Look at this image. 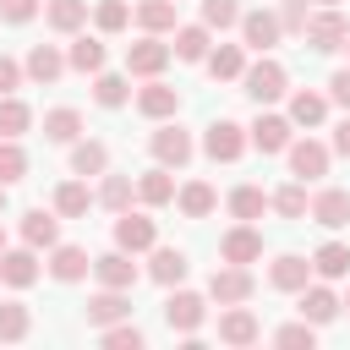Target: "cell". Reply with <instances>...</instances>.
I'll list each match as a JSON object with an SVG mask.
<instances>
[{
	"instance_id": "f546056e",
	"label": "cell",
	"mask_w": 350,
	"mask_h": 350,
	"mask_svg": "<svg viewBox=\"0 0 350 350\" xmlns=\"http://www.w3.org/2000/svg\"><path fill=\"white\" fill-rule=\"evenodd\" d=\"M104 170H109V148L98 137L71 142V175H104Z\"/></svg>"
},
{
	"instance_id": "8d00e7d4",
	"label": "cell",
	"mask_w": 350,
	"mask_h": 350,
	"mask_svg": "<svg viewBox=\"0 0 350 350\" xmlns=\"http://www.w3.org/2000/svg\"><path fill=\"white\" fill-rule=\"evenodd\" d=\"M27 328H33V312L22 301H0V339L16 345V339H27Z\"/></svg>"
},
{
	"instance_id": "ab89813d",
	"label": "cell",
	"mask_w": 350,
	"mask_h": 350,
	"mask_svg": "<svg viewBox=\"0 0 350 350\" xmlns=\"http://www.w3.org/2000/svg\"><path fill=\"white\" fill-rule=\"evenodd\" d=\"M33 126V109L22 104V98H11V93H0V137H22Z\"/></svg>"
},
{
	"instance_id": "ee69618b",
	"label": "cell",
	"mask_w": 350,
	"mask_h": 350,
	"mask_svg": "<svg viewBox=\"0 0 350 350\" xmlns=\"http://www.w3.org/2000/svg\"><path fill=\"white\" fill-rule=\"evenodd\" d=\"M27 175V153L16 148V137H0V180L11 186V180H22Z\"/></svg>"
},
{
	"instance_id": "4dcf8cb0",
	"label": "cell",
	"mask_w": 350,
	"mask_h": 350,
	"mask_svg": "<svg viewBox=\"0 0 350 350\" xmlns=\"http://www.w3.org/2000/svg\"><path fill=\"white\" fill-rule=\"evenodd\" d=\"M208 33H213L208 22H197V27H175V44H170L175 60H208V44H213Z\"/></svg>"
},
{
	"instance_id": "5bb4252c",
	"label": "cell",
	"mask_w": 350,
	"mask_h": 350,
	"mask_svg": "<svg viewBox=\"0 0 350 350\" xmlns=\"http://www.w3.org/2000/svg\"><path fill=\"white\" fill-rule=\"evenodd\" d=\"M38 279V246H16V252H0V284H11V290H27Z\"/></svg>"
},
{
	"instance_id": "60d3db41",
	"label": "cell",
	"mask_w": 350,
	"mask_h": 350,
	"mask_svg": "<svg viewBox=\"0 0 350 350\" xmlns=\"http://www.w3.org/2000/svg\"><path fill=\"white\" fill-rule=\"evenodd\" d=\"M93 98H98L104 109H120V104L131 98V88H126V77H115V71H98V77H93Z\"/></svg>"
},
{
	"instance_id": "ffe728a7",
	"label": "cell",
	"mask_w": 350,
	"mask_h": 350,
	"mask_svg": "<svg viewBox=\"0 0 350 350\" xmlns=\"http://www.w3.org/2000/svg\"><path fill=\"white\" fill-rule=\"evenodd\" d=\"M88 268H93V257L82 252V246H49V273L60 279V284H77V279H88Z\"/></svg>"
},
{
	"instance_id": "8fae6325",
	"label": "cell",
	"mask_w": 350,
	"mask_h": 350,
	"mask_svg": "<svg viewBox=\"0 0 350 350\" xmlns=\"http://www.w3.org/2000/svg\"><path fill=\"white\" fill-rule=\"evenodd\" d=\"M290 131H295L290 115H257V120H252V148H257V153H284V148L295 142Z\"/></svg>"
},
{
	"instance_id": "83f0119b",
	"label": "cell",
	"mask_w": 350,
	"mask_h": 350,
	"mask_svg": "<svg viewBox=\"0 0 350 350\" xmlns=\"http://www.w3.org/2000/svg\"><path fill=\"white\" fill-rule=\"evenodd\" d=\"M175 202H180V213H186V219H208V213L219 208V191H213L208 180H186V186L175 191Z\"/></svg>"
},
{
	"instance_id": "4fadbf2b",
	"label": "cell",
	"mask_w": 350,
	"mask_h": 350,
	"mask_svg": "<svg viewBox=\"0 0 350 350\" xmlns=\"http://www.w3.org/2000/svg\"><path fill=\"white\" fill-rule=\"evenodd\" d=\"M219 339L224 345H257L262 339V323H257V312L252 306H230V312H219Z\"/></svg>"
},
{
	"instance_id": "52a82bcc",
	"label": "cell",
	"mask_w": 350,
	"mask_h": 350,
	"mask_svg": "<svg viewBox=\"0 0 350 350\" xmlns=\"http://www.w3.org/2000/svg\"><path fill=\"white\" fill-rule=\"evenodd\" d=\"M284 153H290V175H295V180H317V175H328V159H334V148L317 142V137H301V142H290Z\"/></svg>"
},
{
	"instance_id": "db71d44e",
	"label": "cell",
	"mask_w": 350,
	"mask_h": 350,
	"mask_svg": "<svg viewBox=\"0 0 350 350\" xmlns=\"http://www.w3.org/2000/svg\"><path fill=\"white\" fill-rule=\"evenodd\" d=\"M0 213H5V180H0Z\"/></svg>"
},
{
	"instance_id": "f6af8a7d",
	"label": "cell",
	"mask_w": 350,
	"mask_h": 350,
	"mask_svg": "<svg viewBox=\"0 0 350 350\" xmlns=\"http://www.w3.org/2000/svg\"><path fill=\"white\" fill-rule=\"evenodd\" d=\"M126 22H131V5H126V0H104V5L93 11V27H98V33H120Z\"/></svg>"
},
{
	"instance_id": "ac0fdd59",
	"label": "cell",
	"mask_w": 350,
	"mask_h": 350,
	"mask_svg": "<svg viewBox=\"0 0 350 350\" xmlns=\"http://www.w3.org/2000/svg\"><path fill=\"white\" fill-rule=\"evenodd\" d=\"M93 273H98V284H109V290H131L137 284V262H131V252H104V257H93Z\"/></svg>"
},
{
	"instance_id": "c3c4849f",
	"label": "cell",
	"mask_w": 350,
	"mask_h": 350,
	"mask_svg": "<svg viewBox=\"0 0 350 350\" xmlns=\"http://www.w3.org/2000/svg\"><path fill=\"white\" fill-rule=\"evenodd\" d=\"M306 16H312L306 0H279V27L284 33H306Z\"/></svg>"
},
{
	"instance_id": "7c38bea8",
	"label": "cell",
	"mask_w": 350,
	"mask_h": 350,
	"mask_svg": "<svg viewBox=\"0 0 350 350\" xmlns=\"http://www.w3.org/2000/svg\"><path fill=\"white\" fill-rule=\"evenodd\" d=\"M148 148H153V159H159V164L180 170V164L191 159V131H180V126L170 120V126H159V131L148 137Z\"/></svg>"
},
{
	"instance_id": "f35d334b",
	"label": "cell",
	"mask_w": 350,
	"mask_h": 350,
	"mask_svg": "<svg viewBox=\"0 0 350 350\" xmlns=\"http://www.w3.org/2000/svg\"><path fill=\"white\" fill-rule=\"evenodd\" d=\"M88 22V0H49V27L55 33H77Z\"/></svg>"
},
{
	"instance_id": "9c48e42d",
	"label": "cell",
	"mask_w": 350,
	"mask_h": 350,
	"mask_svg": "<svg viewBox=\"0 0 350 350\" xmlns=\"http://www.w3.org/2000/svg\"><path fill=\"white\" fill-rule=\"evenodd\" d=\"M279 38H284V27H279V11H241V44H246V49L268 55Z\"/></svg>"
},
{
	"instance_id": "603a6c76",
	"label": "cell",
	"mask_w": 350,
	"mask_h": 350,
	"mask_svg": "<svg viewBox=\"0 0 350 350\" xmlns=\"http://www.w3.org/2000/svg\"><path fill=\"white\" fill-rule=\"evenodd\" d=\"M137 197H142L148 208H164V202H175V175H170V164H153V170H142V175H137Z\"/></svg>"
},
{
	"instance_id": "d590c367",
	"label": "cell",
	"mask_w": 350,
	"mask_h": 350,
	"mask_svg": "<svg viewBox=\"0 0 350 350\" xmlns=\"http://www.w3.org/2000/svg\"><path fill=\"white\" fill-rule=\"evenodd\" d=\"M88 208H93V191H88L82 180H66V186L55 191V213H60V219H82Z\"/></svg>"
},
{
	"instance_id": "4316f807",
	"label": "cell",
	"mask_w": 350,
	"mask_h": 350,
	"mask_svg": "<svg viewBox=\"0 0 350 350\" xmlns=\"http://www.w3.org/2000/svg\"><path fill=\"white\" fill-rule=\"evenodd\" d=\"M208 77H219V82H241V71H246V44H219V49H208Z\"/></svg>"
},
{
	"instance_id": "e0dca14e",
	"label": "cell",
	"mask_w": 350,
	"mask_h": 350,
	"mask_svg": "<svg viewBox=\"0 0 350 350\" xmlns=\"http://www.w3.org/2000/svg\"><path fill=\"white\" fill-rule=\"evenodd\" d=\"M312 219H317L323 230H345V224H350V191H345V186H323V191L312 197Z\"/></svg>"
},
{
	"instance_id": "7a4b0ae2",
	"label": "cell",
	"mask_w": 350,
	"mask_h": 350,
	"mask_svg": "<svg viewBox=\"0 0 350 350\" xmlns=\"http://www.w3.org/2000/svg\"><path fill=\"white\" fill-rule=\"evenodd\" d=\"M241 88H246V98H252V104H273V98H284L290 77H284V66H279V60H257V66H246V71H241Z\"/></svg>"
},
{
	"instance_id": "1f68e13d",
	"label": "cell",
	"mask_w": 350,
	"mask_h": 350,
	"mask_svg": "<svg viewBox=\"0 0 350 350\" xmlns=\"http://www.w3.org/2000/svg\"><path fill=\"white\" fill-rule=\"evenodd\" d=\"M66 66H71V71H82V77H88V71L98 77V71H104V44L82 33V38H77V44L66 49Z\"/></svg>"
},
{
	"instance_id": "7bdbcfd3",
	"label": "cell",
	"mask_w": 350,
	"mask_h": 350,
	"mask_svg": "<svg viewBox=\"0 0 350 350\" xmlns=\"http://www.w3.org/2000/svg\"><path fill=\"white\" fill-rule=\"evenodd\" d=\"M202 22L208 27H241V0H202Z\"/></svg>"
},
{
	"instance_id": "6f0895ef",
	"label": "cell",
	"mask_w": 350,
	"mask_h": 350,
	"mask_svg": "<svg viewBox=\"0 0 350 350\" xmlns=\"http://www.w3.org/2000/svg\"><path fill=\"white\" fill-rule=\"evenodd\" d=\"M345 55H350V38H345Z\"/></svg>"
},
{
	"instance_id": "bcb514c9",
	"label": "cell",
	"mask_w": 350,
	"mask_h": 350,
	"mask_svg": "<svg viewBox=\"0 0 350 350\" xmlns=\"http://www.w3.org/2000/svg\"><path fill=\"white\" fill-rule=\"evenodd\" d=\"M104 345H109V350H142V328H137L131 317H126V323H109V328H104Z\"/></svg>"
},
{
	"instance_id": "cb8c5ba5",
	"label": "cell",
	"mask_w": 350,
	"mask_h": 350,
	"mask_svg": "<svg viewBox=\"0 0 350 350\" xmlns=\"http://www.w3.org/2000/svg\"><path fill=\"white\" fill-rule=\"evenodd\" d=\"M22 241L38 246V252H49V246L60 241V219H55L49 208H27V213H22Z\"/></svg>"
},
{
	"instance_id": "b9f144b4",
	"label": "cell",
	"mask_w": 350,
	"mask_h": 350,
	"mask_svg": "<svg viewBox=\"0 0 350 350\" xmlns=\"http://www.w3.org/2000/svg\"><path fill=\"white\" fill-rule=\"evenodd\" d=\"M273 208H279L284 219H306V213H312V202H306V180L279 186V191H273Z\"/></svg>"
},
{
	"instance_id": "6da1fadb",
	"label": "cell",
	"mask_w": 350,
	"mask_h": 350,
	"mask_svg": "<svg viewBox=\"0 0 350 350\" xmlns=\"http://www.w3.org/2000/svg\"><path fill=\"white\" fill-rule=\"evenodd\" d=\"M306 49H317V55H328V49H345V38H350V22L334 11V5H323V11H312L306 16Z\"/></svg>"
},
{
	"instance_id": "11a10c76",
	"label": "cell",
	"mask_w": 350,
	"mask_h": 350,
	"mask_svg": "<svg viewBox=\"0 0 350 350\" xmlns=\"http://www.w3.org/2000/svg\"><path fill=\"white\" fill-rule=\"evenodd\" d=\"M0 252H5V230H0Z\"/></svg>"
},
{
	"instance_id": "3957f363",
	"label": "cell",
	"mask_w": 350,
	"mask_h": 350,
	"mask_svg": "<svg viewBox=\"0 0 350 350\" xmlns=\"http://www.w3.org/2000/svg\"><path fill=\"white\" fill-rule=\"evenodd\" d=\"M246 126H235V120H213L208 126V137H202V153L213 159V164H235L241 153H246Z\"/></svg>"
},
{
	"instance_id": "9a60e30c",
	"label": "cell",
	"mask_w": 350,
	"mask_h": 350,
	"mask_svg": "<svg viewBox=\"0 0 350 350\" xmlns=\"http://www.w3.org/2000/svg\"><path fill=\"white\" fill-rule=\"evenodd\" d=\"M268 284H273V290H284V295H301V290L312 284V262H306V257H295V252H284V257H273Z\"/></svg>"
},
{
	"instance_id": "836d02e7",
	"label": "cell",
	"mask_w": 350,
	"mask_h": 350,
	"mask_svg": "<svg viewBox=\"0 0 350 350\" xmlns=\"http://www.w3.org/2000/svg\"><path fill=\"white\" fill-rule=\"evenodd\" d=\"M262 208H273V197H268L262 186H235V191H230V213H235V219L252 224V219H262Z\"/></svg>"
},
{
	"instance_id": "30bf717a",
	"label": "cell",
	"mask_w": 350,
	"mask_h": 350,
	"mask_svg": "<svg viewBox=\"0 0 350 350\" xmlns=\"http://www.w3.org/2000/svg\"><path fill=\"white\" fill-rule=\"evenodd\" d=\"M219 257H224V262H241V268H246V262H257V257H262V230L241 219L235 230H224V241H219Z\"/></svg>"
},
{
	"instance_id": "9f6ffc18",
	"label": "cell",
	"mask_w": 350,
	"mask_h": 350,
	"mask_svg": "<svg viewBox=\"0 0 350 350\" xmlns=\"http://www.w3.org/2000/svg\"><path fill=\"white\" fill-rule=\"evenodd\" d=\"M345 312H350V295H345Z\"/></svg>"
},
{
	"instance_id": "44dd1931",
	"label": "cell",
	"mask_w": 350,
	"mask_h": 350,
	"mask_svg": "<svg viewBox=\"0 0 350 350\" xmlns=\"http://www.w3.org/2000/svg\"><path fill=\"white\" fill-rule=\"evenodd\" d=\"M186 268H191V262H186V252H180V246H153V257H148V279H153V284H164V290H170V284H180V279H186Z\"/></svg>"
},
{
	"instance_id": "d4e9b609",
	"label": "cell",
	"mask_w": 350,
	"mask_h": 350,
	"mask_svg": "<svg viewBox=\"0 0 350 350\" xmlns=\"http://www.w3.org/2000/svg\"><path fill=\"white\" fill-rule=\"evenodd\" d=\"M175 5L180 0H137L131 5V22L142 33H175Z\"/></svg>"
},
{
	"instance_id": "8992f818",
	"label": "cell",
	"mask_w": 350,
	"mask_h": 350,
	"mask_svg": "<svg viewBox=\"0 0 350 350\" xmlns=\"http://www.w3.org/2000/svg\"><path fill=\"white\" fill-rule=\"evenodd\" d=\"M170 44L159 38V33H148V38H137V44H126V71L131 77H159L164 66H170Z\"/></svg>"
},
{
	"instance_id": "484cf974",
	"label": "cell",
	"mask_w": 350,
	"mask_h": 350,
	"mask_svg": "<svg viewBox=\"0 0 350 350\" xmlns=\"http://www.w3.org/2000/svg\"><path fill=\"white\" fill-rule=\"evenodd\" d=\"M22 71H27L33 82H44V88H49V82L66 71V55H60L55 44H33V49H27V60H22Z\"/></svg>"
},
{
	"instance_id": "f1b7e54d",
	"label": "cell",
	"mask_w": 350,
	"mask_h": 350,
	"mask_svg": "<svg viewBox=\"0 0 350 350\" xmlns=\"http://www.w3.org/2000/svg\"><path fill=\"white\" fill-rule=\"evenodd\" d=\"M312 273H317V279H345V273H350V246H345V241H323V246L312 252Z\"/></svg>"
},
{
	"instance_id": "7dc6e473",
	"label": "cell",
	"mask_w": 350,
	"mask_h": 350,
	"mask_svg": "<svg viewBox=\"0 0 350 350\" xmlns=\"http://www.w3.org/2000/svg\"><path fill=\"white\" fill-rule=\"evenodd\" d=\"M312 339H317V323H306V317H301V323H284V328H273V345H290V350H301V345L312 350Z\"/></svg>"
},
{
	"instance_id": "277c9868",
	"label": "cell",
	"mask_w": 350,
	"mask_h": 350,
	"mask_svg": "<svg viewBox=\"0 0 350 350\" xmlns=\"http://www.w3.org/2000/svg\"><path fill=\"white\" fill-rule=\"evenodd\" d=\"M252 290H257V279H252V268H241V262H224V268H213V279H208V295H213L219 306L252 301Z\"/></svg>"
},
{
	"instance_id": "7402d4cb",
	"label": "cell",
	"mask_w": 350,
	"mask_h": 350,
	"mask_svg": "<svg viewBox=\"0 0 350 350\" xmlns=\"http://www.w3.org/2000/svg\"><path fill=\"white\" fill-rule=\"evenodd\" d=\"M339 312H345V301H339L328 284H306V290H301V317H306V323L323 328V323H334Z\"/></svg>"
},
{
	"instance_id": "d6986e66",
	"label": "cell",
	"mask_w": 350,
	"mask_h": 350,
	"mask_svg": "<svg viewBox=\"0 0 350 350\" xmlns=\"http://www.w3.org/2000/svg\"><path fill=\"white\" fill-rule=\"evenodd\" d=\"M137 109H142L148 120H170V115L180 109V93H175L170 82H159V77H148V88L137 93Z\"/></svg>"
},
{
	"instance_id": "74e56055",
	"label": "cell",
	"mask_w": 350,
	"mask_h": 350,
	"mask_svg": "<svg viewBox=\"0 0 350 350\" xmlns=\"http://www.w3.org/2000/svg\"><path fill=\"white\" fill-rule=\"evenodd\" d=\"M131 175H104V186H98V208H109V213H126L131 208Z\"/></svg>"
},
{
	"instance_id": "816d5d0a",
	"label": "cell",
	"mask_w": 350,
	"mask_h": 350,
	"mask_svg": "<svg viewBox=\"0 0 350 350\" xmlns=\"http://www.w3.org/2000/svg\"><path fill=\"white\" fill-rule=\"evenodd\" d=\"M328 93H334V104H345V109H350V66L328 77Z\"/></svg>"
},
{
	"instance_id": "f5cc1de1",
	"label": "cell",
	"mask_w": 350,
	"mask_h": 350,
	"mask_svg": "<svg viewBox=\"0 0 350 350\" xmlns=\"http://www.w3.org/2000/svg\"><path fill=\"white\" fill-rule=\"evenodd\" d=\"M334 153H339V159H350V115L334 126Z\"/></svg>"
},
{
	"instance_id": "e575fe53",
	"label": "cell",
	"mask_w": 350,
	"mask_h": 350,
	"mask_svg": "<svg viewBox=\"0 0 350 350\" xmlns=\"http://www.w3.org/2000/svg\"><path fill=\"white\" fill-rule=\"evenodd\" d=\"M323 115H328V98L323 93H290V120L295 126H323Z\"/></svg>"
},
{
	"instance_id": "5b68a950",
	"label": "cell",
	"mask_w": 350,
	"mask_h": 350,
	"mask_svg": "<svg viewBox=\"0 0 350 350\" xmlns=\"http://www.w3.org/2000/svg\"><path fill=\"white\" fill-rule=\"evenodd\" d=\"M202 317H208V301L197 295V290H175L170 301H164V323H170V334H197L202 328Z\"/></svg>"
},
{
	"instance_id": "2e32d148",
	"label": "cell",
	"mask_w": 350,
	"mask_h": 350,
	"mask_svg": "<svg viewBox=\"0 0 350 350\" xmlns=\"http://www.w3.org/2000/svg\"><path fill=\"white\" fill-rule=\"evenodd\" d=\"M126 317H131V290H109V284H104V290L88 301V323H93V328H109V323H126Z\"/></svg>"
},
{
	"instance_id": "d6a6232c",
	"label": "cell",
	"mask_w": 350,
	"mask_h": 350,
	"mask_svg": "<svg viewBox=\"0 0 350 350\" xmlns=\"http://www.w3.org/2000/svg\"><path fill=\"white\" fill-rule=\"evenodd\" d=\"M44 137H49V142H77V137H82V115H77L71 104L49 109V115H44Z\"/></svg>"
},
{
	"instance_id": "681fc988",
	"label": "cell",
	"mask_w": 350,
	"mask_h": 350,
	"mask_svg": "<svg viewBox=\"0 0 350 350\" xmlns=\"http://www.w3.org/2000/svg\"><path fill=\"white\" fill-rule=\"evenodd\" d=\"M33 11H38V0H0V16H5V22H16V27H22V22H33Z\"/></svg>"
},
{
	"instance_id": "ba28073f",
	"label": "cell",
	"mask_w": 350,
	"mask_h": 350,
	"mask_svg": "<svg viewBox=\"0 0 350 350\" xmlns=\"http://www.w3.org/2000/svg\"><path fill=\"white\" fill-rule=\"evenodd\" d=\"M115 246L131 252V257H137V252H153V246H159V224H153L148 213H131V208H126V213L115 219Z\"/></svg>"
},
{
	"instance_id": "f907efd6",
	"label": "cell",
	"mask_w": 350,
	"mask_h": 350,
	"mask_svg": "<svg viewBox=\"0 0 350 350\" xmlns=\"http://www.w3.org/2000/svg\"><path fill=\"white\" fill-rule=\"evenodd\" d=\"M22 77H27V71H22L11 55H0V93H16V88H22Z\"/></svg>"
},
{
	"instance_id": "680465c9",
	"label": "cell",
	"mask_w": 350,
	"mask_h": 350,
	"mask_svg": "<svg viewBox=\"0 0 350 350\" xmlns=\"http://www.w3.org/2000/svg\"><path fill=\"white\" fill-rule=\"evenodd\" d=\"M323 5H339V0H323Z\"/></svg>"
}]
</instances>
